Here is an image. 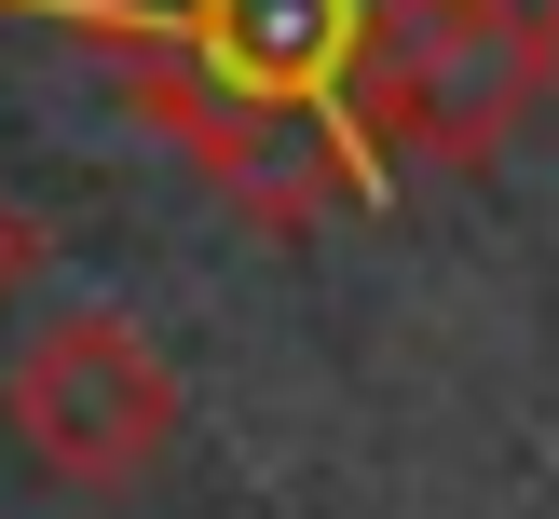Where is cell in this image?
Listing matches in <instances>:
<instances>
[{
    "instance_id": "1",
    "label": "cell",
    "mask_w": 559,
    "mask_h": 519,
    "mask_svg": "<svg viewBox=\"0 0 559 519\" xmlns=\"http://www.w3.org/2000/svg\"><path fill=\"white\" fill-rule=\"evenodd\" d=\"M0 424H14V451L41 464V479L136 492L178 451V369H164L123 315H55V328H27L14 382H0Z\"/></svg>"
},
{
    "instance_id": "2",
    "label": "cell",
    "mask_w": 559,
    "mask_h": 519,
    "mask_svg": "<svg viewBox=\"0 0 559 519\" xmlns=\"http://www.w3.org/2000/svg\"><path fill=\"white\" fill-rule=\"evenodd\" d=\"M27 273H41V219H27L14 191H0V315L27 300Z\"/></svg>"
},
{
    "instance_id": "3",
    "label": "cell",
    "mask_w": 559,
    "mask_h": 519,
    "mask_svg": "<svg viewBox=\"0 0 559 519\" xmlns=\"http://www.w3.org/2000/svg\"><path fill=\"white\" fill-rule=\"evenodd\" d=\"M546 55H559V0H546Z\"/></svg>"
}]
</instances>
